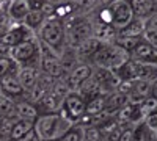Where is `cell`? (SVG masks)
Segmentation results:
<instances>
[{"mask_svg": "<svg viewBox=\"0 0 157 141\" xmlns=\"http://www.w3.org/2000/svg\"><path fill=\"white\" fill-rule=\"evenodd\" d=\"M85 107H86V102L75 91H71L66 97L63 99L60 113L64 118H68L72 124H77L78 119L85 114Z\"/></svg>", "mask_w": 157, "mask_h": 141, "instance_id": "obj_8", "label": "cell"}, {"mask_svg": "<svg viewBox=\"0 0 157 141\" xmlns=\"http://www.w3.org/2000/svg\"><path fill=\"white\" fill-rule=\"evenodd\" d=\"M66 2H69L78 13H90L101 3L99 0H66Z\"/></svg>", "mask_w": 157, "mask_h": 141, "instance_id": "obj_29", "label": "cell"}, {"mask_svg": "<svg viewBox=\"0 0 157 141\" xmlns=\"http://www.w3.org/2000/svg\"><path fill=\"white\" fill-rule=\"evenodd\" d=\"M148 96H152V97H155L157 99V77L151 82V85H149V94Z\"/></svg>", "mask_w": 157, "mask_h": 141, "instance_id": "obj_40", "label": "cell"}, {"mask_svg": "<svg viewBox=\"0 0 157 141\" xmlns=\"http://www.w3.org/2000/svg\"><path fill=\"white\" fill-rule=\"evenodd\" d=\"M149 85H151L149 80H143V79L134 80L132 91H130V94H129V102H132V104H140V102L149 94Z\"/></svg>", "mask_w": 157, "mask_h": 141, "instance_id": "obj_24", "label": "cell"}, {"mask_svg": "<svg viewBox=\"0 0 157 141\" xmlns=\"http://www.w3.org/2000/svg\"><path fill=\"white\" fill-rule=\"evenodd\" d=\"M10 57L14 60L21 68H38L41 61V47H39L38 36L25 43H21L14 47H10Z\"/></svg>", "mask_w": 157, "mask_h": 141, "instance_id": "obj_5", "label": "cell"}, {"mask_svg": "<svg viewBox=\"0 0 157 141\" xmlns=\"http://www.w3.org/2000/svg\"><path fill=\"white\" fill-rule=\"evenodd\" d=\"M91 24H93V36L96 39H99L101 43H113L116 39L118 32L112 24L99 22V20H94V19H91Z\"/></svg>", "mask_w": 157, "mask_h": 141, "instance_id": "obj_15", "label": "cell"}, {"mask_svg": "<svg viewBox=\"0 0 157 141\" xmlns=\"http://www.w3.org/2000/svg\"><path fill=\"white\" fill-rule=\"evenodd\" d=\"M140 108H141V113H143V116H148V114L157 111V99L152 97V96H146L145 99H143L140 102Z\"/></svg>", "mask_w": 157, "mask_h": 141, "instance_id": "obj_32", "label": "cell"}, {"mask_svg": "<svg viewBox=\"0 0 157 141\" xmlns=\"http://www.w3.org/2000/svg\"><path fill=\"white\" fill-rule=\"evenodd\" d=\"M0 93H2V86H0Z\"/></svg>", "mask_w": 157, "mask_h": 141, "instance_id": "obj_45", "label": "cell"}, {"mask_svg": "<svg viewBox=\"0 0 157 141\" xmlns=\"http://www.w3.org/2000/svg\"><path fill=\"white\" fill-rule=\"evenodd\" d=\"M29 5H30V9H41L43 5L46 3V0H27Z\"/></svg>", "mask_w": 157, "mask_h": 141, "instance_id": "obj_39", "label": "cell"}, {"mask_svg": "<svg viewBox=\"0 0 157 141\" xmlns=\"http://www.w3.org/2000/svg\"><path fill=\"white\" fill-rule=\"evenodd\" d=\"M135 17L146 20L157 11V0H130Z\"/></svg>", "mask_w": 157, "mask_h": 141, "instance_id": "obj_16", "label": "cell"}, {"mask_svg": "<svg viewBox=\"0 0 157 141\" xmlns=\"http://www.w3.org/2000/svg\"><path fill=\"white\" fill-rule=\"evenodd\" d=\"M38 77H39V69L38 68H21L17 79L25 89V93H30L32 88L38 83Z\"/></svg>", "mask_w": 157, "mask_h": 141, "instance_id": "obj_22", "label": "cell"}, {"mask_svg": "<svg viewBox=\"0 0 157 141\" xmlns=\"http://www.w3.org/2000/svg\"><path fill=\"white\" fill-rule=\"evenodd\" d=\"M33 38H36V33L32 28H29L24 22H13L3 33V36L0 38V43H3L8 47H14L21 43L33 39Z\"/></svg>", "mask_w": 157, "mask_h": 141, "instance_id": "obj_7", "label": "cell"}, {"mask_svg": "<svg viewBox=\"0 0 157 141\" xmlns=\"http://www.w3.org/2000/svg\"><path fill=\"white\" fill-rule=\"evenodd\" d=\"M44 20H46V14L41 9H30V13L24 19V24L36 33L39 28H41V25L44 24Z\"/></svg>", "mask_w": 157, "mask_h": 141, "instance_id": "obj_27", "label": "cell"}, {"mask_svg": "<svg viewBox=\"0 0 157 141\" xmlns=\"http://www.w3.org/2000/svg\"><path fill=\"white\" fill-rule=\"evenodd\" d=\"M16 114L21 119H29V121H35L39 116V111L35 102H32L30 99H21L16 100Z\"/></svg>", "mask_w": 157, "mask_h": 141, "instance_id": "obj_17", "label": "cell"}, {"mask_svg": "<svg viewBox=\"0 0 157 141\" xmlns=\"http://www.w3.org/2000/svg\"><path fill=\"white\" fill-rule=\"evenodd\" d=\"M91 77L101 85V88L105 93H110V91H113V89H116L118 83H120V79L115 75L113 71L98 68V66H93V74H91Z\"/></svg>", "mask_w": 157, "mask_h": 141, "instance_id": "obj_12", "label": "cell"}, {"mask_svg": "<svg viewBox=\"0 0 157 141\" xmlns=\"http://www.w3.org/2000/svg\"><path fill=\"white\" fill-rule=\"evenodd\" d=\"M61 102H63V99H60L55 94H52L50 91H47L41 99L36 102V107H38L39 114H43V113H55V111H60Z\"/></svg>", "mask_w": 157, "mask_h": 141, "instance_id": "obj_18", "label": "cell"}, {"mask_svg": "<svg viewBox=\"0 0 157 141\" xmlns=\"http://www.w3.org/2000/svg\"><path fill=\"white\" fill-rule=\"evenodd\" d=\"M99 2H101L102 5H107V3H110V2H113V0H99Z\"/></svg>", "mask_w": 157, "mask_h": 141, "instance_id": "obj_43", "label": "cell"}, {"mask_svg": "<svg viewBox=\"0 0 157 141\" xmlns=\"http://www.w3.org/2000/svg\"><path fill=\"white\" fill-rule=\"evenodd\" d=\"M49 3H52V5H55V6H58V5H61L64 0H47Z\"/></svg>", "mask_w": 157, "mask_h": 141, "instance_id": "obj_42", "label": "cell"}, {"mask_svg": "<svg viewBox=\"0 0 157 141\" xmlns=\"http://www.w3.org/2000/svg\"><path fill=\"white\" fill-rule=\"evenodd\" d=\"M82 141H85V139H82Z\"/></svg>", "mask_w": 157, "mask_h": 141, "instance_id": "obj_46", "label": "cell"}, {"mask_svg": "<svg viewBox=\"0 0 157 141\" xmlns=\"http://www.w3.org/2000/svg\"><path fill=\"white\" fill-rule=\"evenodd\" d=\"M61 141H82L83 139V133H82V125L74 124L71 129L64 133L61 138Z\"/></svg>", "mask_w": 157, "mask_h": 141, "instance_id": "obj_33", "label": "cell"}, {"mask_svg": "<svg viewBox=\"0 0 157 141\" xmlns=\"http://www.w3.org/2000/svg\"><path fill=\"white\" fill-rule=\"evenodd\" d=\"M126 104H129V96L118 91V89H113V91L107 93V105H105V111L115 114L121 107H124Z\"/></svg>", "mask_w": 157, "mask_h": 141, "instance_id": "obj_23", "label": "cell"}, {"mask_svg": "<svg viewBox=\"0 0 157 141\" xmlns=\"http://www.w3.org/2000/svg\"><path fill=\"white\" fill-rule=\"evenodd\" d=\"M91 74H93V65H91V63H86V61L77 60L68 69L66 75L63 77V80L68 83L71 91H75L86 79H90Z\"/></svg>", "mask_w": 157, "mask_h": 141, "instance_id": "obj_9", "label": "cell"}, {"mask_svg": "<svg viewBox=\"0 0 157 141\" xmlns=\"http://www.w3.org/2000/svg\"><path fill=\"white\" fill-rule=\"evenodd\" d=\"M36 36H38L39 41H43L52 50H55L60 57L63 54V50L66 49L64 25H63V20L60 17H57L55 14L46 17L44 24L41 25V28L36 32Z\"/></svg>", "mask_w": 157, "mask_h": 141, "instance_id": "obj_3", "label": "cell"}, {"mask_svg": "<svg viewBox=\"0 0 157 141\" xmlns=\"http://www.w3.org/2000/svg\"><path fill=\"white\" fill-rule=\"evenodd\" d=\"M145 122H146V125L149 127L151 130H154V132L157 133V111L148 114V116L145 118Z\"/></svg>", "mask_w": 157, "mask_h": 141, "instance_id": "obj_35", "label": "cell"}, {"mask_svg": "<svg viewBox=\"0 0 157 141\" xmlns=\"http://www.w3.org/2000/svg\"><path fill=\"white\" fill-rule=\"evenodd\" d=\"M19 71H21V66L11 57L0 58V80L3 77H8V75H17Z\"/></svg>", "mask_w": 157, "mask_h": 141, "instance_id": "obj_28", "label": "cell"}, {"mask_svg": "<svg viewBox=\"0 0 157 141\" xmlns=\"http://www.w3.org/2000/svg\"><path fill=\"white\" fill-rule=\"evenodd\" d=\"M74 124L64 118L60 111L55 113H43L33 121V129L38 133L41 141L58 139L66 133Z\"/></svg>", "mask_w": 157, "mask_h": 141, "instance_id": "obj_1", "label": "cell"}, {"mask_svg": "<svg viewBox=\"0 0 157 141\" xmlns=\"http://www.w3.org/2000/svg\"><path fill=\"white\" fill-rule=\"evenodd\" d=\"M105 105H107V93H102L93 99H90L86 102V107H85V113L88 114H99L102 111H105Z\"/></svg>", "mask_w": 157, "mask_h": 141, "instance_id": "obj_26", "label": "cell"}, {"mask_svg": "<svg viewBox=\"0 0 157 141\" xmlns=\"http://www.w3.org/2000/svg\"><path fill=\"white\" fill-rule=\"evenodd\" d=\"M0 118L3 119H16V102L11 97L0 93Z\"/></svg>", "mask_w": 157, "mask_h": 141, "instance_id": "obj_25", "label": "cell"}, {"mask_svg": "<svg viewBox=\"0 0 157 141\" xmlns=\"http://www.w3.org/2000/svg\"><path fill=\"white\" fill-rule=\"evenodd\" d=\"M101 44H102V43H101L99 39H96L94 36H90L88 39H85L83 43H80V44L74 49L77 60L91 63V58H93V55L98 52V49L101 47Z\"/></svg>", "mask_w": 157, "mask_h": 141, "instance_id": "obj_14", "label": "cell"}, {"mask_svg": "<svg viewBox=\"0 0 157 141\" xmlns=\"http://www.w3.org/2000/svg\"><path fill=\"white\" fill-rule=\"evenodd\" d=\"M129 57L140 61V63H145V65L157 66V47H154L151 43H148L145 39V36H143L138 41V44L130 50Z\"/></svg>", "mask_w": 157, "mask_h": 141, "instance_id": "obj_10", "label": "cell"}, {"mask_svg": "<svg viewBox=\"0 0 157 141\" xmlns=\"http://www.w3.org/2000/svg\"><path fill=\"white\" fill-rule=\"evenodd\" d=\"M146 25L145 20L140 17H134L126 27H123L121 30H118L116 36H123V38H141L145 35Z\"/></svg>", "mask_w": 157, "mask_h": 141, "instance_id": "obj_20", "label": "cell"}, {"mask_svg": "<svg viewBox=\"0 0 157 141\" xmlns=\"http://www.w3.org/2000/svg\"><path fill=\"white\" fill-rule=\"evenodd\" d=\"M132 138H134V125H127V127H123L118 141H132Z\"/></svg>", "mask_w": 157, "mask_h": 141, "instance_id": "obj_34", "label": "cell"}, {"mask_svg": "<svg viewBox=\"0 0 157 141\" xmlns=\"http://www.w3.org/2000/svg\"><path fill=\"white\" fill-rule=\"evenodd\" d=\"M82 133L85 141H102V135L98 125H83Z\"/></svg>", "mask_w": 157, "mask_h": 141, "instance_id": "obj_31", "label": "cell"}, {"mask_svg": "<svg viewBox=\"0 0 157 141\" xmlns=\"http://www.w3.org/2000/svg\"><path fill=\"white\" fill-rule=\"evenodd\" d=\"M52 141H61V139H60V138H58V139H52Z\"/></svg>", "mask_w": 157, "mask_h": 141, "instance_id": "obj_44", "label": "cell"}, {"mask_svg": "<svg viewBox=\"0 0 157 141\" xmlns=\"http://www.w3.org/2000/svg\"><path fill=\"white\" fill-rule=\"evenodd\" d=\"M129 58H130L129 54L118 44L102 43L101 47L98 49V52L93 55V58H91V65L115 72L120 66H123Z\"/></svg>", "mask_w": 157, "mask_h": 141, "instance_id": "obj_4", "label": "cell"}, {"mask_svg": "<svg viewBox=\"0 0 157 141\" xmlns=\"http://www.w3.org/2000/svg\"><path fill=\"white\" fill-rule=\"evenodd\" d=\"M2 57H10V47L5 46L3 43H0V58Z\"/></svg>", "mask_w": 157, "mask_h": 141, "instance_id": "obj_41", "label": "cell"}, {"mask_svg": "<svg viewBox=\"0 0 157 141\" xmlns=\"http://www.w3.org/2000/svg\"><path fill=\"white\" fill-rule=\"evenodd\" d=\"M49 91H50L52 94H55L57 97H60V99H64V97L71 93V89H69L68 83L64 82L63 79H57V80L54 82V85L50 86Z\"/></svg>", "mask_w": 157, "mask_h": 141, "instance_id": "obj_30", "label": "cell"}, {"mask_svg": "<svg viewBox=\"0 0 157 141\" xmlns=\"http://www.w3.org/2000/svg\"><path fill=\"white\" fill-rule=\"evenodd\" d=\"M75 93L80 96L85 102H88L90 99H93V97H96V96H99L102 93H105V91L101 88V85L93 79V77H90V79H86L80 86L75 89Z\"/></svg>", "mask_w": 157, "mask_h": 141, "instance_id": "obj_19", "label": "cell"}, {"mask_svg": "<svg viewBox=\"0 0 157 141\" xmlns=\"http://www.w3.org/2000/svg\"><path fill=\"white\" fill-rule=\"evenodd\" d=\"M66 35V46L75 49L80 43L93 36V24L90 13H74V14L61 19Z\"/></svg>", "mask_w": 157, "mask_h": 141, "instance_id": "obj_2", "label": "cell"}, {"mask_svg": "<svg viewBox=\"0 0 157 141\" xmlns=\"http://www.w3.org/2000/svg\"><path fill=\"white\" fill-rule=\"evenodd\" d=\"M5 13L11 22H24L25 16L30 13V5L27 0H8Z\"/></svg>", "mask_w": 157, "mask_h": 141, "instance_id": "obj_13", "label": "cell"}, {"mask_svg": "<svg viewBox=\"0 0 157 141\" xmlns=\"http://www.w3.org/2000/svg\"><path fill=\"white\" fill-rule=\"evenodd\" d=\"M33 129V121L16 118L10 127V141H19Z\"/></svg>", "mask_w": 157, "mask_h": 141, "instance_id": "obj_21", "label": "cell"}, {"mask_svg": "<svg viewBox=\"0 0 157 141\" xmlns=\"http://www.w3.org/2000/svg\"><path fill=\"white\" fill-rule=\"evenodd\" d=\"M0 86H2V93L8 97H11L13 100H21V99H25L27 97V93L25 89L22 88L17 75H8V77H3L0 80Z\"/></svg>", "mask_w": 157, "mask_h": 141, "instance_id": "obj_11", "label": "cell"}, {"mask_svg": "<svg viewBox=\"0 0 157 141\" xmlns=\"http://www.w3.org/2000/svg\"><path fill=\"white\" fill-rule=\"evenodd\" d=\"M19 141H41V139H39V136H38V133L35 132V129H32L27 135H25L24 138H21Z\"/></svg>", "mask_w": 157, "mask_h": 141, "instance_id": "obj_38", "label": "cell"}, {"mask_svg": "<svg viewBox=\"0 0 157 141\" xmlns=\"http://www.w3.org/2000/svg\"><path fill=\"white\" fill-rule=\"evenodd\" d=\"M107 8L112 17V25L116 28V32L126 27L135 17L130 0H113V2L107 3Z\"/></svg>", "mask_w": 157, "mask_h": 141, "instance_id": "obj_6", "label": "cell"}, {"mask_svg": "<svg viewBox=\"0 0 157 141\" xmlns=\"http://www.w3.org/2000/svg\"><path fill=\"white\" fill-rule=\"evenodd\" d=\"M145 25L146 28H151V30H157V11L154 13L152 16H149L146 20H145Z\"/></svg>", "mask_w": 157, "mask_h": 141, "instance_id": "obj_37", "label": "cell"}, {"mask_svg": "<svg viewBox=\"0 0 157 141\" xmlns=\"http://www.w3.org/2000/svg\"><path fill=\"white\" fill-rule=\"evenodd\" d=\"M145 39L148 43H151L154 47H157V30H151V28H146L145 30Z\"/></svg>", "mask_w": 157, "mask_h": 141, "instance_id": "obj_36", "label": "cell"}]
</instances>
